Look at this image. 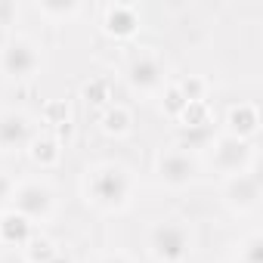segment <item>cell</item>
I'll return each mask as SVG.
<instances>
[{
    "mask_svg": "<svg viewBox=\"0 0 263 263\" xmlns=\"http://www.w3.org/2000/svg\"><path fill=\"white\" fill-rule=\"evenodd\" d=\"M87 192L90 201L105 208V211H118L130 201V192H134V180L121 164H99L90 180H87Z\"/></svg>",
    "mask_w": 263,
    "mask_h": 263,
    "instance_id": "6da1fadb",
    "label": "cell"
},
{
    "mask_svg": "<svg viewBox=\"0 0 263 263\" xmlns=\"http://www.w3.org/2000/svg\"><path fill=\"white\" fill-rule=\"evenodd\" d=\"M149 251L155 260L161 263H183L192 251V235L183 223L177 220H167V223H158L152 226L149 232Z\"/></svg>",
    "mask_w": 263,
    "mask_h": 263,
    "instance_id": "7a4b0ae2",
    "label": "cell"
},
{
    "mask_svg": "<svg viewBox=\"0 0 263 263\" xmlns=\"http://www.w3.org/2000/svg\"><path fill=\"white\" fill-rule=\"evenodd\" d=\"M37 68H41V50H37L34 41L13 37V41L4 44V50H0V71L7 78L25 81V78L37 74Z\"/></svg>",
    "mask_w": 263,
    "mask_h": 263,
    "instance_id": "3957f363",
    "label": "cell"
},
{
    "mask_svg": "<svg viewBox=\"0 0 263 263\" xmlns=\"http://www.w3.org/2000/svg\"><path fill=\"white\" fill-rule=\"evenodd\" d=\"M10 201H13V211L22 214L31 226L34 223H44L53 214V208H56L53 189L44 186V183H22V186H16Z\"/></svg>",
    "mask_w": 263,
    "mask_h": 263,
    "instance_id": "277c9868",
    "label": "cell"
},
{
    "mask_svg": "<svg viewBox=\"0 0 263 263\" xmlns=\"http://www.w3.org/2000/svg\"><path fill=\"white\" fill-rule=\"evenodd\" d=\"M211 149H214V167L220 174L235 177V174L251 171V158H254V146L251 143L235 140V137H220Z\"/></svg>",
    "mask_w": 263,
    "mask_h": 263,
    "instance_id": "5b68a950",
    "label": "cell"
},
{
    "mask_svg": "<svg viewBox=\"0 0 263 263\" xmlns=\"http://www.w3.org/2000/svg\"><path fill=\"white\" fill-rule=\"evenodd\" d=\"M34 143V124L22 111L0 115V152H19Z\"/></svg>",
    "mask_w": 263,
    "mask_h": 263,
    "instance_id": "8992f818",
    "label": "cell"
},
{
    "mask_svg": "<svg viewBox=\"0 0 263 263\" xmlns=\"http://www.w3.org/2000/svg\"><path fill=\"white\" fill-rule=\"evenodd\" d=\"M155 174H158V180H161L164 186L183 189V186H189V183L195 180L198 164H195V158H192V155H186V152L174 149V152H164V155L158 158Z\"/></svg>",
    "mask_w": 263,
    "mask_h": 263,
    "instance_id": "52a82bcc",
    "label": "cell"
},
{
    "mask_svg": "<svg viewBox=\"0 0 263 263\" xmlns=\"http://www.w3.org/2000/svg\"><path fill=\"white\" fill-rule=\"evenodd\" d=\"M223 198H226V204H229L232 211H238V214L257 208V201H260V177L251 174V171L229 177L226 186H223Z\"/></svg>",
    "mask_w": 263,
    "mask_h": 263,
    "instance_id": "ba28073f",
    "label": "cell"
},
{
    "mask_svg": "<svg viewBox=\"0 0 263 263\" xmlns=\"http://www.w3.org/2000/svg\"><path fill=\"white\" fill-rule=\"evenodd\" d=\"M127 81H130V87L140 90V93L158 90L164 84V65H161V59L152 56V53L134 56V59H130V65H127Z\"/></svg>",
    "mask_w": 263,
    "mask_h": 263,
    "instance_id": "9c48e42d",
    "label": "cell"
},
{
    "mask_svg": "<svg viewBox=\"0 0 263 263\" xmlns=\"http://www.w3.org/2000/svg\"><path fill=\"white\" fill-rule=\"evenodd\" d=\"M226 130H229L226 137H235V140H245L248 143L257 130H260V111H257V105H251V102L232 105L226 111Z\"/></svg>",
    "mask_w": 263,
    "mask_h": 263,
    "instance_id": "30bf717a",
    "label": "cell"
},
{
    "mask_svg": "<svg viewBox=\"0 0 263 263\" xmlns=\"http://www.w3.org/2000/svg\"><path fill=\"white\" fill-rule=\"evenodd\" d=\"M102 25L111 37H134L137 28H140V13L130 4H111V7H105Z\"/></svg>",
    "mask_w": 263,
    "mask_h": 263,
    "instance_id": "8fae6325",
    "label": "cell"
},
{
    "mask_svg": "<svg viewBox=\"0 0 263 263\" xmlns=\"http://www.w3.org/2000/svg\"><path fill=\"white\" fill-rule=\"evenodd\" d=\"M217 143V130H214V121H201V124H183L180 130V152H204Z\"/></svg>",
    "mask_w": 263,
    "mask_h": 263,
    "instance_id": "7c38bea8",
    "label": "cell"
},
{
    "mask_svg": "<svg viewBox=\"0 0 263 263\" xmlns=\"http://www.w3.org/2000/svg\"><path fill=\"white\" fill-rule=\"evenodd\" d=\"M0 241H4V245H16V248H25L31 241V223L22 214H16V211L4 214V217H0Z\"/></svg>",
    "mask_w": 263,
    "mask_h": 263,
    "instance_id": "4fadbf2b",
    "label": "cell"
},
{
    "mask_svg": "<svg viewBox=\"0 0 263 263\" xmlns=\"http://www.w3.org/2000/svg\"><path fill=\"white\" fill-rule=\"evenodd\" d=\"M37 13L47 19H71L81 13L78 0H37Z\"/></svg>",
    "mask_w": 263,
    "mask_h": 263,
    "instance_id": "5bb4252c",
    "label": "cell"
},
{
    "mask_svg": "<svg viewBox=\"0 0 263 263\" xmlns=\"http://www.w3.org/2000/svg\"><path fill=\"white\" fill-rule=\"evenodd\" d=\"M102 130H105V134H115V137L127 134V130H130V111L121 108V105L108 108V111L102 115Z\"/></svg>",
    "mask_w": 263,
    "mask_h": 263,
    "instance_id": "9a60e30c",
    "label": "cell"
},
{
    "mask_svg": "<svg viewBox=\"0 0 263 263\" xmlns=\"http://www.w3.org/2000/svg\"><path fill=\"white\" fill-rule=\"evenodd\" d=\"M177 93L183 96V102H186V105L201 102V99H204V81H201V78H195V74H189V78H183V81L177 84Z\"/></svg>",
    "mask_w": 263,
    "mask_h": 263,
    "instance_id": "2e32d148",
    "label": "cell"
},
{
    "mask_svg": "<svg viewBox=\"0 0 263 263\" xmlns=\"http://www.w3.org/2000/svg\"><path fill=\"white\" fill-rule=\"evenodd\" d=\"M238 263H263V238L248 235L238 248Z\"/></svg>",
    "mask_w": 263,
    "mask_h": 263,
    "instance_id": "e0dca14e",
    "label": "cell"
},
{
    "mask_svg": "<svg viewBox=\"0 0 263 263\" xmlns=\"http://www.w3.org/2000/svg\"><path fill=\"white\" fill-rule=\"evenodd\" d=\"M31 155H34L37 164H56L59 149H56L53 140H34V143H31Z\"/></svg>",
    "mask_w": 263,
    "mask_h": 263,
    "instance_id": "ac0fdd59",
    "label": "cell"
},
{
    "mask_svg": "<svg viewBox=\"0 0 263 263\" xmlns=\"http://www.w3.org/2000/svg\"><path fill=\"white\" fill-rule=\"evenodd\" d=\"M25 251H28V260H31V263H47V260L56 254L47 238H31V241L25 245Z\"/></svg>",
    "mask_w": 263,
    "mask_h": 263,
    "instance_id": "d6986e66",
    "label": "cell"
},
{
    "mask_svg": "<svg viewBox=\"0 0 263 263\" xmlns=\"http://www.w3.org/2000/svg\"><path fill=\"white\" fill-rule=\"evenodd\" d=\"M16 19V4H10V0H0V25H10Z\"/></svg>",
    "mask_w": 263,
    "mask_h": 263,
    "instance_id": "ffe728a7",
    "label": "cell"
},
{
    "mask_svg": "<svg viewBox=\"0 0 263 263\" xmlns=\"http://www.w3.org/2000/svg\"><path fill=\"white\" fill-rule=\"evenodd\" d=\"M13 189H16V183H13L7 174H0V204L13 198Z\"/></svg>",
    "mask_w": 263,
    "mask_h": 263,
    "instance_id": "44dd1931",
    "label": "cell"
},
{
    "mask_svg": "<svg viewBox=\"0 0 263 263\" xmlns=\"http://www.w3.org/2000/svg\"><path fill=\"white\" fill-rule=\"evenodd\" d=\"M47 263H71V257H65V254H59V251H56V254H53Z\"/></svg>",
    "mask_w": 263,
    "mask_h": 263,
    "instance_id": "7402d4cb",
    "label": "cell"
},
{
    "mask_svg": "<svg viewBox=\"0 0 263 263\" xmlns=\"http://www.w3.org/2000/svg\"><path fill=\"white\" fill-rule=\"evenodd\" d=\"M102 263H130V260H127V257H105Z\"/></svg>",
    "mask_w": 263,
    "mask_h": 263,
    "instance_id": "603a6c76",
    "label": "cell"
}]
</instances>
